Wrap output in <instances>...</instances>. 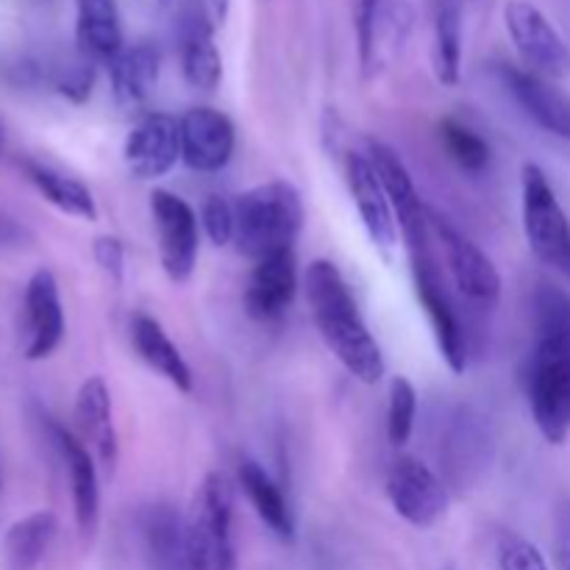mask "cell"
I'll use <instances>...</instances> for the list:
<instances>
[{"instance_id":"52a82bcc","label":"cell","mask_w":570,"mask_h":570,"mask_svg":"<svg viewBox=\"0 0 570 570\" xmlns=\"http://www.w3.org/2000/svg\"><path fill=\"white\" fill-rule=\"evenodd\" d=\"M367 159L373 161V170H376L379 181H382L384 193H387L390 206H393L395 220H399L401 228V239L406 245V254L412 256L421 254V250H432L429 206H423L404 159L390 145L379 142V139L367 142Z\"/></svg>"},{"instance_id":"ba28073f","label":"cell","mask_w":570,"mask_h":570,"mask_svg":"<svg viewBox=\"0 0 570 570\" xmlns=\"http://www.w3.org/2000/svg\"><path fill=\"white\" fill-rule=\"evenodd\" d=\"M527 393L534 426L546 443L566 445L570 438V356L532 351Z\"/></svg>"},{"instance_id":"83f0119b","label":"cell","mask_w":570,"mask_h":570,"mask_svg":"<svg viewBox=\"0 0 570 570\" xmlns=\"http://www.w3.org/2000/svg\"><path fill=\"white\" fill-rule=\"evenodd\" d=\"M434 9V76L443 87H456L462 70V9L465 0H432Z\"/></svg>"},{"instance_id":"cb8c5ba5","label":"cell","mask_w":570,"mask_h":570,"mask_svg":"<svg viewBox=\"0 0 570 570\" xmlns=\"http://www.w3.org/2000/svg\"><path fill=\"white\" fill-rule=\"evenodd\" d=\"M109 78L117 104L126 109L142 106L159 81V53L142 42L122 48L109 61Z\"/></svg>"},{"instance_id":"4fadbf2b","label":"cell","mask_w":570,"mask_h":570,"mask_svg":"<svg viewBox=\"0 0 570 570\" xmlns=\"http://www.w3.org/2000/svg\"><path fill=\"white\" fill-rule=\"evenodd\" d=\"M181 159V128L170 115H145L122 145V161L139 181H156L167 176Z\"/></svg>"},{"instance_id":"603a6c76","label":"cell","mask_w":570,"mask_h":570,"mask_svg":"<svg viewBox=\"0 0 570 570\" xmlns=\"http://www.w3.org/2000/svg\"><path fill=\"white\" fill-rule=\"evenodd\" d=\"M78 48L89 61L109 65L126 45H122V26L117 0H76Z\"/></svg>"},{"instance_id":"44dd1931","label":"cell","mask_w":570,"mask_h":570,"mask_svg":"<svg viewBox=\"0 0 570 570\" xmlns=\"http://www.w3.org/2000/svg\"><path fill=\"white\" fill-rule=\"evenodd\" d=\"M131 343L139 360L159 373L161 379L173 384L181 393H193V371H189L187 360L181 356L178 345L167 337L165 326L156 317L137 312L131 317Z\"/></svg>"},{"instance_id":"7c38bea8","label":"cell","mask_w":570,"mask_h":570,"mask_svg":"<svg viewBox=\"0 0 570 570\" xmlns=\"http://www.w3.org/2000/svg\"><path fill=\"white\" fill-rule=\"evenodd\" d=\"M415 26V9L410 0H373L360 6L356 33H360V61L367 76L387 67L410 39Z\"/></svg>"},{"instance_id":"ffe728a7","label":"cell","mask_w":570,"mask_h":570,"mask_svg":"<svg viewBox=\"0 0 570 570\" xmlns=\"http://www.w3.org/2000/svg\"><path fill=\"white\" fill-rule=\"evenodd\" d=\"M56 445L61 451L67 473H70V493H72V512H76L78 532L92 534L98 527L100 512V484H98V468H95V456L81 440L67 429L53 426Z\"/></svg>"},{"instance_id":"8fae6325","label":"cell","mask_w":570,"mask_h":570,"mask_svg":"<svg viewBox=\"0 0 570 570\" xmlns=\"http://www.w3.org/2000/svg\"><path fill=\"white\" fill-rule=\"evenodd\" d=\"M150 215L159 239L161 271L170 282H187L198 265V217L193 206L167 189H154Z\"/></svg>"},{"instance_id":"4dcf8cb0","label":"cell","mask_w":570,"mask_h":570,"mask_svg":"<svg viewBox=\"0 0 570 570\" xmlns=\"http://www.w3.org/2000/svg\"><path fill=\"white\" fill-rule=\"evenodd\" d=\"M440 139H443V148L449 150V156L456 161L460 170L484 173L490 167V159H493L490 142L482 134L468 128L465 122L454 120V117H445L440 122Z\"/></svg>"},{"instance_id":"3957f363","label":"cell","mask_w":570,"mask_h":570,"mask_svg":"<svg viewBox=\"0 0 570 570\" xmlns=\"http://www.w3.org/2000/svg\"><path fill=\"white\" fill-rule=\"evenodd\" d=\"M189 570H239L234 546V488L223 473H206L184 515Z\"/></svg>"},{"instance_id":"f546056e","label":"cell","mask_w":570,"mask_h":570,"mask_svg":"<svg viewBox=\"0 0 570 570\" xmlns=\"http://www.w3.org/2000/svg\"><path fill=\"white\" fill-rule=\"evenodd\" d=\"M178 50H181V70L189 87L204 89V92L220 87L223 59L215 45V37H204V33L178 37Z\"/></svg>"},{"instance_id":"8992f818","label":"cell","mask_w":570,"mask_h":570,"mask_svg":"<svg viewBox=\"0 0 570 570\" xmlns=\"http://www.w3.org/2000/svg\"><path fill=\"white\" fill-rule=\"evenodd\" d=\"M504 26L527 70L560 81L570 76V48L532 0H507Z\"/></svg>"},{"instance_id":"b9f144b4","label":"cell","mask_w":570,"mask_h":570,"mask_svg":"<svg viewBox=\"0 0 570 570\" xmlns=\"http://www.w3.org/2000/svg\"><path fill=\"white\" fill-rule=\"evenodd\" d=\"M465 3H471V0H465Z\"/></svg>"},{"instance_id":"5b68a950","label":"cell","mask_w":570,"mask_h":570,"mask_svg":"<svg viewBox=\"0 0 570 570\" xmlns=\"http://www.w3.org/2000/svg\"><path fill=\"white\" fill-rule=\"evenodd\" d=\"M429 232L443 248L451 282L460 289L462 298L482 306V309H493L501 298V273L493 265V259L434 209H429Z\"/></svg>"},{"instance_id":"60d3db41","label":"cell","mask_w":570,"mask_h":570,"mask_svg":"<svg viewBox=\"0 0 570 570\" xmlns=\"http://www.w3.org/2000/svg\"><path fill=\"white\" fill-rule=\"evenodd\" d=\"M367 3H373V0H360V6H367Z\"/></svg>"},{"instance_id":"9c48e42d","label":"cell","mask_w":570,"mask_h":570,"mask_svg":"<svg viewBox=\"0 0 570 570\" xmlns=\"http://www.w3.org/2000/svg\"><path fill=\"white\" fill-rule=\"evenodd\" d=\"M412 276H415V293L421 301L423 312L429 317V326L434 332V343H438L440 356L451 373L468 371V334L462 326L460 315H456L454 304H451L449 293L443 287V276H440L438 265H434L432 250L423 254H412Z\"/></svg>"},{"instance_id":"277c9868","label":"cell","mask_w":570,"mask_h":570,"mask_svg":"<svg viewBox=\"0 0 570 570\" xmlns=\"http://www.w3.org/2000/svg\"><path fill=\"white\" fill-rule=\"evenodd\" d=\"M523 234L543 265L554 267L570 282V220L543 167L527 161L521 170Z\"/></svg>"},{"instance_id":"9a60e30c","label":"cell","mask_w":570,"mask_h":570,"mask_svg":"<svg viewBox=\"0 0 570 570\" xmlns=\"http://www.w3.org/2000/svg\"><path fill=\"white\" fill-rule=\"evenodd\" d=\"M345 181H348L351 198H354L367 237H371V243L376 245L384 256H390L395 250V245H399L401 228L399 220H395L393 206H390L387 200V193H384L382 181H379L376 170H373V161L367 159V154L345 156Z\"/></svg>"},{"instance_id":"d4e9b609","label":"cell","mask_w":570,"mask_h":570,"mask_svg":"<svg viewBox=\"0 0 570 570\" xmlns=\"http://www.w3.org/2000/svg\"><path fill=\"white\" fill-rule=\"evenodd\" d=\"M56 529L59 521L48 510L31 512L17 521L0 540V570H37L53 543Z\"/></svg>"},{"instance_id":"d590c367","label":"cell","mask_w":570,"mask_h":570,"mask_svg":"<svg viewBox=\"0 0 570 570\" xmlns=\"http://www.w3.org/2000/svg\"><path fill=\"white\" fill-rule=\"evenodd\" d=\"M92 256L106 276L115 278L117 284L122 282V273H126V248H122L120 239L109 237V234H104V237H95Z\"/></svg>"},{"instance_id":"ac0fdd59","label":"cell","mask_w":570,"mask_h":570,"mask_svg":"<svg viewBox=\"0 0 570 570\" xmlns=\"http://www.w3.org/2000/svg\"><path fill=\"white\" fill-rule=\"evenodd\" d=\"M295 289H298V271H295L293 250L254 262L243 295L245 312L259 323L278 321L293 304Z\"/></svg>"},{"instance_id":"d6a6232c","label":"cell","mask_w":570,"mask_h":570,"mask_svg":"<svg viewBox=\"0 0 570 570\" xmlns=\"http://www.w3.org/2000/svg\"><path fill=\"white\" fill-rule=\"evenodd\" d=\"M228 0H178L176 28L178 37H215L217 28L226 22Z\"/></svg>"},{"instance_id":"6da1fadb","label":"cell","mask_w":570,"mask_h":570,"mask_svg":"<svg viewBox=\"0 0 570 570\" xmlns=\"http://www.w3.org/2000/svg\"><path fill=\"white\" fill-rule=\"evenodd\" d=\"M304 287L312 321L340 365L362 384L382 382L387 362L340 267L328 259H315L306 267Z\"/></svg>"},{"instance_id":"d6986e66","label":"cell","mask_w":570,"mask_h":570,"mask_svg":"<svg viewBox=\"0 0 570 570\" xmlns=\"http://www.w3.org/2000/svg\"><path fill=\"white\" fill-rule=\"evenodd\" d=\"M72 415H76L78 434H81L78 440L92 451L95 460L109 473L117 462V429L115 412H111L109 384L104 382V376H89L78 387Z\"/></svg>"},{"instance_id":"2e32d148","label":"cell","mask_w":570,"mask_h":570,"mask_svg":"<svg viewBox=\"0 0 570 570\" xmlns=\"http://www.w3.org/2000/svg\"><path fill=\"white\" fill-rule=\"evenodd\" d=\"M67 332L59 282L50 271H37L26 287V360H48Z\"/></svg>"},{"instance_id":"e0dca14e","label":"cell","mask_w":570,"mask_h":570,"mask_svg":"<svg viewBox=\"0 0 570 570\" xmlns=\"http://www.w3.org/2000/svg\"><path fill=\"white\" fill-rule=\"evenodd\" d=\"M507 89L515 104L527 111L529 120L538 122L543 131L570 142V95L562 92L551 78L538 76L527 67H501Z\"/></svg>"},{"instance_id":"74e56055","label":"cell","mask_w":570,"mask_h":570,"mask_svg":"<svg viewBox=\"0 0 570 570\" xmlns=\"http://www.w3.org/2000/svg\"><path fill=\"white\" fill-rule=\"evenodd\" d=\"M554 560H557V570H570V521L568 518H562L560 529H557Z\"/></svg>"},{"instance_id":"7402d4cb","label":"cell","mask_w":570,"mask_h":570,"mask_svg":"<svg viewBox=\"0 0 570 570\" xmlns=\"http://www.w3.org/2000/svg\"><path fill=\"white\" fill-rule=\"evenodd\" d=\"M142 549L148 570H189L184 518L173 507L154 504L142 515Z\"/></svg>"},{"instance_id":"7a4b0ae2","label":"cell","mask_w":570,"mask_h":570,"mask_svg":"<svg viewBox=\"0 0 570 570\" xmlns=\"http://www.w3.org/2000/svg\"><path fill=\"white\" fill-rule=\"evenodd\" d=\"M304 228V200L289 181H267L234 200V245L250 262L293 250Z\"/></svg>"},{"instance_id":"5bb4252c","label":"cell","mask_w":570,"mask_h":570,"mask_svg":"<svg viewBox=\"0 0 570 570\" xmlns=\"http://www.w3.org/2000/svg\"><path fill=\"white\" fill-rule=\"evenodd\" d=\"M181 128V159L189 170L220 173L232 161L237 131L232 117L209 106H195L178 120Z\"/></svg>"},{"instance_id":"ab89813d","label":"cell","mask_w":570,"mask_h":570,"mask_svg":"<svg viewBox=\"0 0 570 570\" xmlns=\"http://www.w3.org/2000/svg\"><path fill=\"white\" fill-rule=\"evenodd\" d=\"M3 142H6V134H3V120H0V154H3Z\"/></svg>"},{"instance_id":"30bf717a","label":"cell","mask_w":570,"mask_h":570,"mask_svg":"<svg viewBox=\"0 0 570 570\" xmlns=\"http://www.w3.org/2000/svg\"><path fill=\"white\" fill-rule=\"evenodd\" d=\"M384 490L395 515L415 529L434 527L449 512V490L417 456H399L390 468Z\"/></svg>"},{"instance_id":"484cf974","label":"cell","mask_w":570,"mask_h":570,"mask_svg":"<svg viewBox=\"0 0 570 570\" xmlns=\"http://www.w3.org/2000/svg\"><path fill=\"white\" fill-rule=\"evenodd\" d=\"M239 488L248 495L250 507L256 510V515L262 518L267 529H271L276 538L293 540L295 538V521L293 510H289V501L284 499L282 488L271 479V473L254 460L239 462Z\"/></svg>"},{"instance_id":"f1b7e54d","label":"cell","mask_w":570,"mask_h":570,"mask_svg":"<svg viewBox=\"0 0 570 570\" xmlns=\"http://www.w3.org/2000/svg\"><path fill=\"white\" fill-rule=\"evenodd\" d=\"M534 351L570 356V293L554 284H540L534 293Z\"/></svg>"},{"instance_id":"f35d334b","label":"cell","mask_w":570,"mask_h":570,"mask_svg":"<svg viewBox=\"0 0 570 570\" xmlns=\"http://www.w3.org/2000/svg\"><path fill=\"white\" fill-rule=\"evenodd\" d=\"M139 6H145L148 11H161L173 3V0H137Z\"/></svg>"},{"instance_id":"836d02e7","label":"cell","mask_w":570,"mask_h":570,"mask_svg":"<svg viewBox=\"0 0 570 570\" xmlns=\"http://www.w3.org/2000/svg\"><path fill=\"white\" fill-rule=\"evenodd\" d=\"M499 570H549V562L538 546L510 532L499 543Z\"/></svg>"},{"instance_id":"4316f807","label":"cell","mask_w":570,"mask_h":570,"mask_svg":"<svg viewBox=\"0 0 570 570\" xmlns=\"http://www.w3.org/2000/svg\"><path fill=\"white\" fill-rule=\"evenodd\" d=\"M22 170H26L28 181L42 193V198L59 212L70 217H81V220H98V206H95L92 193L83 181L33 159L22 161Z\"/></svg>"},{"instance_id":"1f68e13d","label":"cell","mask_w":570,"mask_h":570,"mask_svg":"<svg viewBox=\"0 0 570 570\" xmlns=\"http://www.w3.org/2000/svg\"><path fill=\"white\" fill-rule=\"evenodd\" d=\"M417 417V390L410 379L395 376L390 382V404H387V438L395 449L410 443L415 432Z\"/></svg>"},{"instance_id":"e575fe53","label":"cell","mask_w":570,"mask_h":570,"mask_svg":"<svg viewBox=\"0 0 570 570\" xmlns=\"http://www.w3.org/2000/svg\"><path fill=\"white\" fill-rule=\"evenodd\" d=\"M200 223H204V232L209 234L217 248L234 243V204H228L220 195L206 198L204 209H200Z\"/></svg>"},{"instance_id":"8d00e7d4","label":"cell","mask_w":570,"mask_h":570,"mask_svg":"<svg viewBox=\"0 0 570 570\" xmlns=\"http://www.w3.org/2000/svg\"><path fill=\"white\" fill-rule=\"evenodd\" d=\"M59 89L67 95V98H72V100H78V104H81V100L89 95V89H92V67H89V65L76 67L70 76L61 78Z\"/></svg>"}]
</instances>
